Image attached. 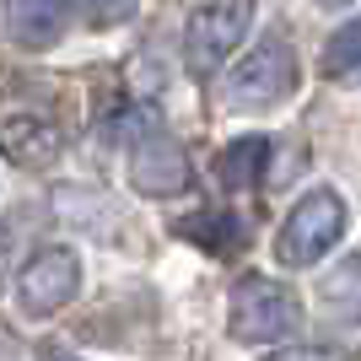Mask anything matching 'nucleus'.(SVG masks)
Returning <instances> with one entry per match:
<instances>
[{"instance_id":"nucleus-1","label":"nucleus","mask_w":361,"mask_h":361,"mask_svg":"<svg viewBox=\"0 0 361 361\" xmlns=\"http://www.w3.org/2000/svg\"><path fill=\"white\" fill-rule=\"evenodd\" d=\"M340 232H345V200L334 195V189H313V195H302L291 205L286 226L275 238V259L286 270H302V264L329 254L334 243H340Z\"/></svg>"},{"instance_id":"nucleus-2","label":"nucleus","mask_w":361,"mask_h":361,"mask_svg":"<svg viewBox=\"0 0 361 361\" xmlns=\"http://www.w3.org/2000/svg\"><path fill=\"white\" fill-rule=\"evenodd\" d=\"M291 87H297V54H291V44L281 38V32H264L259 49L232 71L226 103L243 108V114H259V108H275Z\"/></svg>"},{"instance_id":"nucleus-3","label":"nucleus","mask_w":361,"mask_h":361,"mask_svg":"<svg viewBox=\"0 0 361 361\" xmlns=\"http://www.w3.org/2000/svg\"><path fill=\"white\" fill-rule=\"evenodd\" d=\"M297 329V297L270 275H243L232 286V340L243 345H270Z\"/></svg>"},{"instance_id":"nucleus-4","label":"nucleus","mask_w":361,"mask_h":361,"mask_svg":"<svg viewBox=\"0 0 361 361\" xmlns=\"http://www.w3.org/2000/svg\"><path fill=\"white\" fill-rule=\"evenodd\" d=\"M254 22V0H211L200 6L189 32H183V60L195 75H216V65H226V54L243 44V32Z\"/></svg>"},{"instance_id":"nucleus-5","label":"nucleus","mask_w":361,"mask_h":361,"mask_svg":"<svg viewBox=\"0 0 361 361\" xmlns=\"http://www.w3.org/2000/svg\"><path fill=\"white\" fill-rule=\"evenodd\" d=\"M130 183L151 200L183 195V189H189V151L151 124L146 135L130 140Z\"/></svg>"},{"instance_id":"nucleus-6","label":"nucleus","mask_w":361,"mask_h":361,"mask_svg":"<svg viewBox=\"0 0 361 361\" xmlns=\"http://www.w3.org/2000/svg\"><path fill=\"white\" fill-rule=\"evenodd\" d=\"M75 286H81V264H75L71 248H38L22 264V275H16V297H22V307L32 318L60 313L65 302L75 297Z\"/></svg>"},{"instance_id":"nucleus-7","label":"nucleus","mask_w":361,"mask_h":361,"mask_svg":"<svg viewBox=\"0 0 361 361\" xmlns=\"http://www.w3.org/2000/svg\"><path fill=\"white\" fill-rule=\"evenodd\" d=\"M65 0H6V32L16 49H54L65 32Z\"/></svg>"},{"instance_id":"nucleus-8","label":"nucleus","mask_w":361,"mask_h":361,"mask_svg":"<svg viewBox=\"0 0 361 361\" xmlns=\"http://www.w3.org/2000/svg\"><path fill=\"white\" fill-rule=\"evenodd\" d=\"M0 151H6L16 167H44V162L60 157V135H54L44 119L16 114V119H0Z\"/></svg>"},{"instance_id":"nucleus-9","label":"nucleus","mask_w":361,"mask_h":361,"mask_svg":"<svg viewBox=\"0 0 361 361\" xmlns=\"http://www.w3.org/2000/svg\"><path fill=\"white\" fill-rule=\"evenodd\" d=\"M178 238H195L205 254L226 259V254H238V243H243V221L226 211H195L178 221Z\"/></svg>"},{"instance_id":"nucleus-10","label":"nucleus","mask_w":361,"mask_h":361,"mask_svg":"<svg viewBox=\"0 0 361 361\" xmlns=\"http://www.w3.org/2000/svg\"><path fill=\"white\" fill-rule=\"evenodd\" d=\"M264 162H270V140H264V135H243V140H232V146L221 151L216 173H221L226 189H259Z\"/></svg>"},{"instance_id":"nucleus-11","label":"nucleus","mask_w":361,"mask_h":361,"mask_svg":"<svg viewBox=\"0 0 361 361\" xmlns=\"http://www.w3.org/2000/svg\"><path fill=\"white\" fill-rule=\"evenodd\" d=\"M318 65H324V75H350V71H361V16L329 32V44H324V54H318Z\"/></svg>"},{"instance_id":"nucleus-12","label":"nucleus","mask_w":361,"mask_h":361,"mask_svg":"<svg viewBox=\"0 0 361 361\" xmlns=\"http://www.w3.org/2000/svg\"><path fill=\"white\" fill-rule=\"evenodd\" d=\"M65 6L75 11V22H81V27H97V32H103V27L130 22L140 0H65Z\"/></svg>"},{"instance_id":"nucleus-13","label":"nucleus","mask_w":361,"mask_h":361,"mask_svg":"<svg viewBox=\"0 0 361 361\" xmlns=\"http://www.w3.org/2000/svg\"><path fill=\"white\" fill-rule=\"evenodd\" d=\"M324 302H334V307H356V313H361V254H350L334 275H324Z\"/></svg>"},{"instance_id":"nucleus-14","label":"nucleus","mask_w":361,"mask_h":361,"mask_svg":"<svg viewBox=\"0 0 361 361\" xmlns=\"http://www.w3.org/2000/svg\"><path fill=\"white\" fill-rule=\"evenodd\" d=\"M264 361H340L334 350H307V345H286V350H275V356Z\"/></svg>"},{"instance_id":"nucleus-15","label":"nucleus","mask_w":361,"mask_h":361,"mask_svg":"<svg viewBox=\"0 0 361 361\" xmlns=\"http://www.w3.org/2000/svg\"><path fill=\"white\" fill-rule=\"evenodd\" d=\"M38 361H81V356H71V350H60V345H49V350H44Z\"/></svg>"},{"instance_id":"nucleus-16","label":"nucleus","mask_w":361,"mask_h":361,"mask_svg":"<svg viewBox=\"0 0 361 361\" xmlns=\"http://www.w3.org/2000/svg\"><path fill=\"white\" fill-rule=\"evenodd\" d=\"M318 6H345V0H318Z\"/></svg>"}]
</instances>
